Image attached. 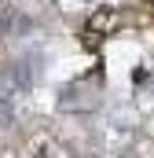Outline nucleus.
Masks as SVG:
<instances>
[{
	"label": "nucleus",
	"mask_w": 154,
	"mask_h": 158,
	"mask_svg": "<svg viewBox=\"0 0 154 158\" xmlns=\"http://www.w3.org/2000/svg\"><path fill=\"white\" fill-rule=\"evenodd\" d=\"M30 81H33V66H30V59H22V63H15V66H11V74H7V85H11L15 92L30 88Z\"/></svg>",
	"instance_id": "obj_1"
},
{
	"label": "nucleus",
	"mask_w": 154,
	"mask_h": 158,
	"mask_svg": "<svg viewBox=\"0 0 154 158\" xmlns=\"http://www.w3.org/2000/svg\"><path fill=\"white\" fill-rule=\"evenodd\" d=\"M15 114V88H0V121H11Z\"/></svg>",
	"instance_id": "obj_2"
}]
</instances>
